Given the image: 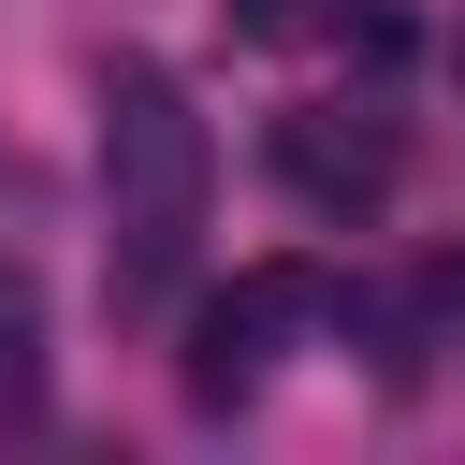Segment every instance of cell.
Instances as JSON below:
<instances>
[{
	"label": "cell",
	"instance_id": "cell-7",
	"mask_svg": "<svg viewBox=\"0 0 465 465\" xmlns=\"http://www.w3.org/2000/svg\"><path fill=\"white\" fill-rule=\"evenodd\" d=\"M450 102H465V29H450Z\"/></svg>",
	"mask_w": 465,
	"mask_h": 465
},
{
	"label": "cell",
	"instance_id": "cell-6",
	"mask_svg": "<svg viewBox=\"0 0 465 465\" xmlns=\"http://www.w3.org/2000/svg\"><path fill=\"white\" fill-rule=\"evenodd\" d=\"M407 320H421V349H465V262H421Z\"/></svg>",
	"mask_w": 465,
	"mask_h": 465
},
{
	"label": "cell",
	"instance_id": "cell-5",
	"mask_svg": "<svg viewBox=\"0 0 465 465\" xmlns=\"http://www.w3.org/2000/svg\"><path fill=\"white\" fill-rule=\"evenodd\" d=\"M232 29L247 44H320V29H349V0H232Z\"/></svg>",
	"mask_w": 465,
	"mask_h": 465
},
{
	"label": "cell",
	"instance_id": "cell-4",
	"mask_svg": "<svg viewBox=\"0 0 465 465\" xmlns=\"http://www.w3.org/2000/svg\"><path fill=\"white\" fill-rule=\"evenodd\" d=\"M44 407V291H29V262H0V421H29Z\"/></svg>",
	"mask_w": 465,
	"mask_h": 465
},
{
	"label": "cell",
	"instance_id": "cell-3",
	"mask_svg": "<svg viewBox=\"0 0 465 465\" xmlns=\"http://www.w3.org/2000/svg\"><path fill=\"white\" fill-rule=\"evenodd\" d=\"M392 174H407L392 116H363V102H291V116H276V189H291L305 218H378Z\"/></svg>",
	"mask_w": 465,
	"mask_h": 465
},
{
	"label": "cell",
	"instance_id": "cell-2",
	"mask_svg": "<svg viewBox=\"0 0 465 465\" xmlns=\"http://www.w3.org/2000/svg\"><path fill=\"white\" fill-rule=\"evenodd\" d=\"M320 320H334V276H320V262H247V276L189 320V407H247Z\"/></svg>",
	"mask_w": 465,
	"mask_h": 465
},
{
	"label": "cell",
	"instance_id": "cell-1",
	"mask_svg": "<svg viewBox=\"0 0 465 465\" xmlns=\"http://www.w3.org/2000/svg\"><path fill=\"white\" fill-rule=\"evenodd\" d=\"M203 189H218V145H203L189 87L131 58V73L102 87V218H116V305H160V291H174V262H189V232H203Z\"/></svg>",
	"mask_w": 465,
	"mask_h": 465
}]
</instances>
